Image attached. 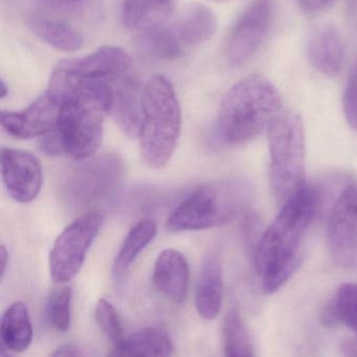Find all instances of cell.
I'll return each mask as SVG.
<instances>
[{
  "label": "cell",
  "instance_id": "1",
  "mask_svg": "<svg viewBox=\"0 0 357 357\" xmlns=\"http://www.w3.org/2000/svg\"><path fill=\"white\" fill-rule=\"evenodd\" d=\"M319 204V189L305 185L282 204L279 214L257 242L255 265L267 294L277 291L298 268L301 246Z\"/></svg>",
  "mask_w": 357,
  "mask_h": 357
},
{
  "label": "cell",
  "instance_id": "2",
  "mask_svg": "<svg viewBox=\"0 0 357 357\" xmlns=\"http://www.w3.org/2000/svg\"><path fill=\"white\" fill-rule=\"evenodd\" d=\"M112 83L83 79L70 85L62 104L57 131L64 154L77 162L97 153L103 139V124L112 108Z\"/></svg>",
  "mask_w": 357,
  "mask_h": 357
},
{
  "label": "cell",
  "instance_id": "3",
  "mask_svg": "<svg viewBox=\"0 0 357 357\" xmlns=\"http://www.w3.org/2000/svg\"><path fill=\"white\" fill-rule=\"evenodd\" d=\"M281 112V97L275 85L262 76L236 83L223 98L217 119V135L223 143H248L268 130Z\"/></svg>",
  "mask_w": 357,
  "mask_h": 357
},
{
  "label": "cell",
  "instance_id": "4",
  "mask_svg": "<svg viewBox=\"0 0 357 357\" xmlns=\"http://www.w3.org/2000/svg\"><path fill=\"white\" fill-rule=\"evenodd\" d=\"M142 114V158L150 168H162L174 155L181 133V105L168 79L153 76L146 83Z\"/></svg>",
  "mask_w": 357,
  "mask_h": 357
},
{
  "label": "cell",
  "instance_id": "5",
  "mask_svg": "<svg viewBox=\"0 0 357 357\" xmlns=\"http://www.w3.org/2000/svg\"><path fill=\"white\" fill-rule=\"evenodd\" d=\"M252 189L245 179L231 177L200 185L169 217L167 229L206 231L233 220L248 210Z\"/></svg>",
  "mask_w": 357,
  "mask_h": 357
},
{
  "label": "cell",
  "instance_id": "6",
  "mask_svg": "<svg viewBox=\"0 0 357 357\" xmlns=\"http://www.w3.org/2000/svg\"><path fill=\"white\" fill-rule=\"evenodd\" d=\"M269 183L280 206L305 185V133L302 116L294 110L281 112L268 130Z\"/></svg>",
  "mask_w": 357,
  "mask_h": 357
},
{
  "label": "cell",
  "instance_id": "7",
  "mask_svg": "<svg viewBox=\"0 0 357 357\" xmlns=\"http://www.w3.org/2000/svg\"><path fill=\"white\" fill-rule=\"evenodd\" d=\"M103 223L104 215L91 211L79 217L58 236L49 258L54 281L66 284L78 275Z\"/></svg>",
  "mask_w": 357,
  "mask_h": 357
},
{
  "label": "cell",
  "instance_id": "8",
  "mask_svg": "<svg viewBox=\"0 0 357 357\" xmlns=\"http://www.w3.org/2000/svg\"><path fill=\"white\" fill-rule=\"evenodd\" d=\"M131 66V57L125 50L112 45L100 47L86 57L64 60L54 68L50 84L60 91L83 79L114 82L125 77Z\"/></svg>",
  "mask_w": 357,
  "mask_h": 357
},
{
  "label": "cell",
  "instance_id": "9",
  "mask_svg": "<svg viewBox=\"0 0 357 357\" xmlns=\"http://www.w3.org/2000/svg\"><path fill=\"white\" fill-rule=\"evenodd\" d=\"M327 245L340 268H357V183L347 185L334 202L327 223Z\"/></svg>",
  "mask_w": 357,
  "mask_h": 357
},
{
  "label": "cell",
  "instance_id": "10",
  "mask_svg": "<svg viewBox=\"0 0 357 357\" xmlns=\"http://www.w3.org/2000/svg\"><path fill=\"white\" fill-rule=\"evenodd\" d=\"M271 0H252L238 18L225 43V57L231 66H242L258 53L271 30Z\"/></svg>",
  "mask_w": 357,
  "mask_h": 357
},
{
  "label": "cell",
  "instance_id": "11",
  "mask_svg": "<svg viewBox=\"0 0 357 357\" xmlns=\"http://www.w3.org/2000/svg\"><path fill=\"white\" fill-rule=\"evenodd\" d=\"M122 170L120 158L114 154H104L91 160L89 158L70 171L64 191L70 199L78 204L98 202L114 189Z\"/></svg>",
  "mask_w": 357,
  "mask_h": 357
},
{
  "label": "cell",
  "instance_id": "12",
  "mask_svg": "<svg viewBox=\"0 0 357 357\" xmlns=\"http://www.w3.org/2000/svg\"><path fill=\"white\" fill-rule=\"evenodd\" d=\"M63 102L45 91L28 108L20 112H0V124L17 139L40 137L57 130Z\"/></svg>",
  "mask_w": 357,
  "mask_h": 357
},
{
  "label": "cell",
  "instance_id": "13",
  "mask_svg": "<svg viewBox=\"0 0 357 357\" xmlns=\"http://www.w3.org/2000/svg\"><path fill=\"white\" fill-rule=\"evenodd\" d=\"M1 175L8 193L20 204H30L40 193L43 167L38 158L30 152L3 148Z\"/></svg>",
  "mask_w": 357,
  "mask_h": 357
},
{
  "label": "cell",
  "instance_id": "14",
  "mask_svg": "<svg viewBox=\"0 0 357 357\" xmlns=\"http://www.w3.org/2000/svg\"><path fill=\"white\" fill-rule=\"evenodd\" d=\"M152 281L165 298L175 304H183L187 300L190 285L187 259L173 248L162 250L156 258Z\"/></svg>",
  "mask_w": 357,
  "mask_h": 357
},
{
  "label": "cell",
  "instance_id": "15",
  "mask_svg": "<svg viewBox=\"0 0 357 357\" xmlns=\"http://www.w3.org/2000/svg\"><path fill=\"white\" fill-rule=\"evenodd\" d=\"M223 300V266L220 255L211 252L202 262L195 288V305L202 319H214Z\"/></svg>",
  "mask_w": 357,
  "mask_h": 357
},
{
  "label": "cell",
  "instance_id": "16",
  "mask_svg": "<svg viewBox=\"0 0 357 357\" xmlns=\"http://www.w3.org/2000/svg\"><path fill=\"white\" fill-rule=\"evenodd\" d=\"M141 86L135 79L130 77L121 78L114 89L112 108L109 114L116 126L129 139H139L142 125Z\"/></svg>",
  "mask_w": 357,
  "mask_h": 357
},
{
  "label": "cell",
  "instance_id": "17",
  "mask_svg": "<svg viewBox=\"0 0 357 357\" xmlns=\"http://www.w3.org/2000/svg\"><path fill=\"white\" fill-rule=\"evenodd\" d=\"M309 61L315 70L328 77H335L344 64V47L340 33L327 26L317 31L308 43Z\"/></svg>",
  "mask_w": 357,
  "mask_h": 357
},
{
  "label": "cell",
  "instance_id": "18",
  "mask_svg": "<svg viewBox=\"0 0 357 357\" xmlns=\"http://www.w3.org/2000/svg\"><path fill=\"white\" fill-rule=\"evenodd\" d=\"M174 346L166 330L147 327L125 337L119 348L110 353L114 356H170Z\"/></svg>",
  "mask_w": 357,
  "mask_h": 357
},
{
  "label": "cell",
  "instance_id": "19",
  "mask_svg": "<svg viewBox=\"0 0 357 357\" xmlns=\"http://www.w3.org/2000/svg\"><path fill=\"white\" fill-rule=\"evenodd\" d=\"M3 348L10 352H24L32 344L33 326L28 307L22 302H14L8 307L1 319Z\"/></svg>",
  "mask_w": 357,
  "mask_h": 357
},
{
  "label": "cell",
  "instance_id": "20",
  "mask_svg": "<svg viewBox=\"0 0 357 357\" xmlns=\"http://www.w3.org/2000/svg\"><path fill=\"white\" fill-rule=\"evenodd\" d=\"M175 0H125L123 24L130 30L142 31L164 24L174 10Z\"/></svg>",
  "mask_w": 357,
  "mask_h": 357
},
{
  "label": "cell",
  "instance_id": "21",
  "mask_svg": "<svg viewBox=\"0 0 357 357\" xmlns=\"http://www.w3.org/2000/svg\"><path fill=\"white\" fill-rule=\"evenodd\" d=\"M217 30L216 16L204 5L190 6L177 24V36L183 45H198L210 40Z\"/></svg>",
  "mask_w": 357,
  "mask_h": 357
},
{
  "label": "cell",
  "instance_id": "22",
  "mask_svg": "<svg viewBox=\"0 0 357 357\" xmlns=\"http://www.w3.org/2000/svg\"><path fill=\"white\" fill-rule=\"evenodd\" d=\"M321 321L328 328L344 325L357 333V284H342L326 305Z\"/></svg>",
  "mask_w": 357,
  "mask_h": 357
},
{
  "label": "cell",
  "instance_id": "23",
  "mask_svg": "<svg viewBox=\"0 0 357 357\" xmlns=\"http://www.w3.org/2000/svg\"><path fill=\"white\" fill-rule=\"evenodd\" d=\"M158 234V225L151 219H142L127 234L114 261L116 277L125 275L142 252L153 241Z\"/></svg>",
  "mask_w": 357,
  "mask_h": 357
},
{
  "label": "cell",
  "instance_id": "24",
  "mask_svg": "<svg viewBox=\"0 0 357 357\" xmlns=\"http://www.w3.org/2000/svg\"><path fill=\"white\" fill-rule=\"evenodd\" d=\"M30 26L41 40L58 51L75 52L82 47L81 33L63 20L37 17L32 20Z\"/></svg>",
  "mask_w": 357,
  "mask_h": 357
},
{
  "label": "cell",
  "instance_id": "25",
  "mask_svg": "<svg viewBox=\"0 0 357 357\" xmlns=\"http://www.w3.org/2000/svg\"><path fill=\"white\" fill-rule=\"evenodd\" d=\"M141 32L139 45L143 51L151 57L175 60L183 55V43L173 29L160 24L144 29Z\"/></svg>",
  "mask_w": 357,
  "mask_h": 357
},
{
  "label": "cell",
  "instance_id": "26",
  "mask_svg": "<svg viewBox=\"0 0 357 357\" xmlns=\"http://www.w3.org/2000/svg\"><path fill=\"white\" fill-rule=\"evenodd\" d=\"M223 350L225 356H254V346L248 328L237 310L227 313L222 324Z\"/></svg>",
  "mask_w": 357,
  "mask_h": 357
},
{
  "label": "cell",
  "instance_id": "27",
  "mask_svg": "<svg viewBox=\"0 0 357 357\" xmlns=\"http://www.w3.org/2000/svg\"><path fill=\"white\" fill-rule=\"evenodd\" d=\"M73 289L62 285L53 290L47 305V317L52 327L58 332L68 331L72 321Z\"/></svg>",
  "mask_w": 357,
  "mask_h": 357
},
{
  "label": "cell",
  "instance_id": "28",
  "mask_svg": "<svg viewBox=\"0 0 357 357\" xmlns=\"http://www.w3.org/2000/svg\"><path fill=\"white\" fill-rule=\"evenodd\" d=\"M96 321L104 335L112 342L114 349L119 348L124 342L122 324L116 308L105 298H100L96 305Z\"/></svg>",
  "mask_w": 357,
  "mask_h": 357
},
{
  "label": "cell",
  "instance_id": "29",
  "mask_svg": "<svg viewBox=\"0 0 357 357\" xmlns=\"http://www.w3.org/2000/svg\"><path fill=\"white\" fill-rule=\"evenodd\" d=\"M93 0H36L37 5L47 13L59 16H78L84 13Z\"/></svg>",
  "mask_w": 357,
  "mask_h": 357
},
{
  "label": "cell",
  "instance_id": "30",
  "mask_svg": "<svg viewBox=\"0 0 357 357\" xmlns=\"http://www.w3.org/2000/svg\"><path fill=\"white\" fill-rule=\"evenodd\" d=\"M342 112L350 128L357 131V63L351 70L344 86Z\"/></svg>",
  "mask_w": 357,
  "mask_h": 357
},
{
  "label": "cell",
  "instance_id": "31",
  "mask_svg": "<svg viewBox=\"0 0 357 357\" xmlns=\"http://www.w3.org/2000/svg\"><path fill=\"white\" fill-rule=\"evenodd\" d=\"M38 148L47 155L56 156L64 153L61 139L57 130L39 137Z\"/></svg>",
  "mask_w": 357,
  "mask_h": 357
},
{
  "label": "cell",
  "instance_id": "32",
  "mask_svg": "<svg viewBox=\"0 0 357 357\" xmlns=\"http://www.w3.org/2000/svg\"><path fill=\"white\" fill-rule=\"evenodd\" d=\"M333 0H296L298 8L307 15H315L329 7Z\"/></svg>",
  "mask_w": 357,
  "mask_h": 357
},
{
  "label": "cell",
  "instance_id": "33",
  "mask_svg": "<svg viewBox=\"0 0 357 357\" xmlns=\"http://www.w3.org/2000/svg\"><path fill=\"white\" fill-rule=\"evenodd\" d=\"M52 355L53 356H79V355H82V353L74 347L64 346L58 348Z\"/></svg>",
  "mask_w": 357,
  "mask_h": 357
},
{
  "label": "cell",
  "instance_id": "34",
  "mask_svg": "<svg viewBox=\"0 0 357 357\" xmlns=\"http://www.w3.org/2000/svg\"><path fill=\"white\" fill-rule=\"evenodd\" d=\"M0 265H1V280H3L6 273H7L8 265H9V252L3 244L0 248Z\"/></svg>",
  "mask_w": 357,
  "mask_h": 357
},
{
  "label": "cell",
  "instance_id": "35",
  "mask_svg": "<svg viewBox=\"0 0 357 357\" xmlns=\"http://www.w3.org/2000/svg\"><path fill=\"white\" fill-rule=\"evenodd\" d=\"M344 350L347 355H357V340L356 342H349L344 344Z\"/></svg>",
  "mask_w": 357,
  "mask_h": 357
},
{
  "label": "cell",
  "instance_id": "36",
  "mask_svg": "<svg viewBox=\"0 0 357 357\" xmlns=\"http://www.w3.org/2000/svg\"><path fill=\"white\" fill-rule=\"evenodd\" d=\"M8 95V89L7 85H6L5 81H0V98L3 99L6 96Z\"/></svg>",
  "mask_w": 357,
  "mask_h": 357
},
{
  "label": "cell",
  "instance_id": "37",
  "mask_svg": "<svg viewBox=\"0 0 357 357\" xmlns=\"http://www.w3.org/2000/svg\"><path fill=\"white\" fill-rule=\"evenodd\" d=\"M215 3H227V1H231V0H212Z\"/></svg>",
  "mask_w": 357,
  "mask_h": 357
}]
</instances>
